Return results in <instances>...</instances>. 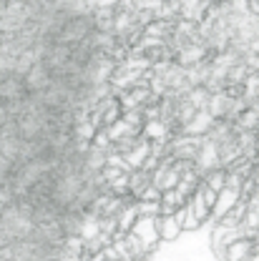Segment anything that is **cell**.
Wrapping results in <instances>:
<instances>
[{"mask_svg":"<svg viewBox=\"0 0 259 261\" xmlns=\"http://www.w3.org/2000/svg\"><path fill=\"white\" fill-rule=\"evenodd\" d=\"M108 261H111V259H108ZM113 261H121V259H113Z\"/></svg>","mask_w":259,"mask_h":261,"instance_id":"6da1fadb","label":"cell"}]
</instances>
